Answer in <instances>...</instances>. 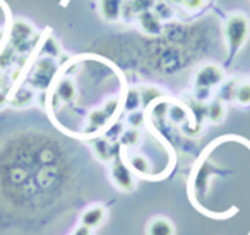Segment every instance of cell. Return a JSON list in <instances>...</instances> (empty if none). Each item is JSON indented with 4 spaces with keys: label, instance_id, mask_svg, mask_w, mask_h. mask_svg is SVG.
<instances>
[{
    "label": "cell",
    "instance_id": "cell-4",
    "mask_svg": "<svg viewBox=\"0 0 250 235\" xmlns=\"http://www.w3.org/2000/svg\"><path fill=\"white\" fill-rule=\"evenodd\" d=\"M33 35V28L24 21H16L12 24V47L19 52L28 48L29 36Z\"/></svg>",
    "mask_w": 250,
    "mask_h": 235
},
{
    "label": "cell",
    "instance_id": "cell-23",
    "mask_svg": "<svg viewBox=\"0 0 250 235\" xmlns=\"http://www.w3.org/2000/svg\"><path fill=\"white\" fill-rule=\"evenodd\" d=\"M72 235H91V228L89 227H84V225H81V227H77L76 230H74Z\"/></svg>",
    "mask_w": 250,
    "mask_h": 235
},
{
    "label": "cell",
    "instance_id": "cell-20",
    "mask_svg": "<svg viewBox=\"0 0 250 235\" xmlns=\"http://www.w3.org/2000/svg\"><path fill=\"white\" fill-rule=\"evenodd\" d=\"M12 62V50L7 48L2 55H0V67H7Z\"/></svg>",
    "mask_w": 250,
    "mask_h": 235
},
{
    "label": "cell",
    "instance_id": "cell-22",
    "mask_svg": "<svg viewBox=\"0 0 250 235\" xmlns=\"http://www.w3.org/2000/svg\"><path fill=\"white\" fill-rule=\"evenodd\" d=\"M129 120H130V124H132V127H139V125L143 124V115H141L139 112H134Z\"/></svg>",
    "mask_w": 250,
    "mask_h": 235
},
{
    "label": "cell",
    "instance_id": "cell-16",
    "mask_svg": "<svg viewBox=\"0 0 250 235\" xmlns=\"http://www.w3.org/2000/svg\"><path fill=\"white\" fill-rule=\"evenodd\" d=\"M130 165H132L134 168H136L137 172H141V173L149 172V162H147V160L144 158V156H141V155L132 156V158H130Z\"/></svg>",
    "mask_w": 250,
    "mask_h": 235
},
{
    "label": "cell",
    "instance_id": "cell-8",
    "mask_svg": "<svg viewBox=\"0 0 250 235\" xmlns=\"http://www.w3.org/2000/svg\"><path fill=\"white\" fill-rule=\"evenodd\" d=\"M147 235H175V227L168 218H154L147 223Z\"/></svg>",
    "mask_w": 250,
    "mask_h": 235
},
{
    "label": "cell",
    "instance_id": "cell-1",
    "mask_svg": "<svg viewBox=\"0 0 250 235\" xmlns=\"http://www.w3.org/2000/svg\"><path fill=\"white\" fill-rule=\"evenodd\" d=\"M250 36V19L242 12L229 14L225 21V38L228 45V53L231 59L238 50L245 45L247 38Z\"/></svg>",
    "mask_w": 250,
    "mask_h": 235
},
{
    "label": "cell",
    "instance_id": "cell-21",
    "mask_svg": "<svg viewBox=\"0 0 250 235\" xmlns=\"http://www.w3.org/2000/svg\"><path fill=\"white\" fill-rule=\"evenodd\" d=\"M209 94H211V90H208V88H195V98H197L199 101L208 100Z\"/></svg>",
    "mask_w": 250,
    "mask_h": 235
},
{
    "label": "cell",
    "instance_id": "cell-25",
    "mask_svg": "<svg viewBox=\"0 0 250 235\" xmlns=\"http://www.w3.org/2000/svg\"><path fill=\"white\" fill-rule=\"evenodd\" d=\"M170 2H175V4H182V0H170Z\"/></svg>",
    "mask_w": 250,
    "mask_h": 235
},
{
    "label": "cell",
    "instance_id": "cell-17",
    "mask_svg": "<svg viewBox=\"0 0 250 235\" xmlns=\"http://www.w3.org/2000/svg\"><path fill=\"white\" fill-rule=\"evenodd\" d=\"M31 98H33V93L29 90H21L14 98V105L16 107H26V105L31 103Z\"/></svg>",
    "mask_w": 250,
    "mask_h": 235
},
{
    "label": "cell",
    "instance_id": "cell-5",
    "mask_svg": "<svg viewBox=\"0 0 250 235\" xmlns=\"http://www.w3.org/2000/svg\"><path fill=\"white\" fill-rule=\"evenodd\" d=\"M137 23H139L141 29L147 35H160L163 29V21L154 14L153 11H146L137 14Z\"/></svg>",
    "mask_w": 250,
    "mask_h": 235
},
{
    "label": "cell",
    "instance_id": "cell-18",
    "mask_svg": "<svg viewBox=\"0 0 250 235\" xmlns=\"http://www.w3.org/2000/svg\"><path fill=\"white\" fill-rule=\"evenodd\" d=\"M206 2H208V0H182V5H184V9H187L188 12H197L204 7Z\"/></svg>",
    "mask_w": 250,
    "mask_h": 235
},
{
    "label": "cell",
    "instance_id": "cell-13",
    "mask_svg": "<svg viewBox=\"0 0 250 235\" xmlns=\"http://www.w3.org/2000/svg\"><path fill=\"white\" fill-rule=\"evenodd\" d=\"M153 7H154V0H130V9H132V12H136V14L153 11Z\"/></svg>",
    "mask_w": 250,
    "mask_h": 235
},
{
    "label": "cell",
    "instance_id": "cell-10",
    "mask_svg": "<svg viewBox=\"0 0 250 235\" xmlns=\"http://www.w3.org/2000/svg\"><path fill=\"white\" fill-rule=\"evenodd\" d=\"M93 148H94L96 156L101 162H110L111 160V148H110V144H108V141H104V139H94Z\"/></svg>",
    "mask_w": 250,
    "mask_h": 235
},
{
    "label": "cell",
    "instance_id": "cell-19",
    "mask_svg": "<svg viewBox=\"0 0 250 235\" xmlns=\"http://www.w3.org/2000/svg\"><path fill=\"white\" fill-rule=\"evenodd\" d=\"M139 101H141V94L137 91H130L129 93V101H127V108L134 110V108L139 107Z\"/></svg>",
    "mask_w": 250,
    "mask_h": 235
},
{
    "label": "cell",
    "instance_id": "cell-24",
    "mask_svg": "<svg viewBox=\"0 0 250 235\" xmlns=\"http://www.w3.org/2000/svg\"><path fill=\"white\" fill-rule=\"evenodd\" d=\"M5 103H7V96H5L4 91H0V108L4 107Z\"/></svg>",
    "mask_w": 250,
    "mask_h": 235
},
{
    "label": "cell",
    "instance_id": "cell-14",
    "mask_svg": "<svg viewBox=\"0 0 250 235\" xmlns=\"http://www.w3.org/2000/svg\"><path fill=\"white\" fill-rule=\"evenodd\" d=\"M110 115L106 114V110H96L89 115V125L91 127H101L104 122L108 120Z\"/></svg>",
    "mask_w": 250,
    "mask_h": 235
},
{
    "label": "cell",
    "instance_id": "cell-15",
    "mask_svg": "<svg viewBox=\"0 0 250 235\" xmlns=\"http://www.w3.org/2000/svg\"><path fill=\"white\" fill-rule=\"evenodd\" d=\"M139 131L137 129H129V131H125L124 134H122V144L125 146H136L137 142H139Z\"/></svg>",
    "mask_w": 250,
    "mask_h": 235
},
{
    "label": "cell",
    "instance_id": "cell-11",
    "mask_svg": "<svg viewBox=\"0 0 250 235\" xmlns=\"http://www.w3.org/2000/svg\"><path fill=\"white\" fill-rule=\"evenodd\" d=\"M225 105L221 103V101H212L211 105L208 107V112H206V115H208V118L211 122H214V124H218V122H221L223 118H225Z\"/></svg>",
    "mask_w": 250,
    "mask_h": 235
},
{
    "label": "cell",
    "instance_id": "cell-6",
    "mask_svg": "<svg viewBox=\"0 0 250 235\" xmlns=\"http://www.w3.org/2000/svg\"><path fill=\"white\" fill-rule=\"evenodd\" d=\"M124 0H100V14L106 21H117L124 12Z\"/></svg>",
    "mask_w": 250,
    "mask_h": 235
},
{
    "label": "cell",
    "instance_id": "cell-3",
    "mask_svg": "<svg viewBox=\"0 0 250 235\" xmlns=\"http://www.w3.org/2000/svg\"><path fill=\"white\" fill-rule=\"evenodd\" d=\"M111 180H113V184L118 187L120 190H124V192H129V190L134 189V177H132V172L129 170V166L125 165L124 162H122L120 156H115L113 163H111Z\"/></svg>",
    "mask_w": 250,
    "mask_h": 235
},
{
    "label": "cell",
    "instance_id": "cell-2",
    "mask_svg": "<svg viewBox=\"0 0 250 235\" xmlns=\"http://www.w3.org/2000/svg\"><path fill=\"white\" fill-rule=\"evenodd\" d=\"M223 79H225V74H223L221 67L216 66V64H206V66H202L195 72L194 84L195 88H208V90H211V88L221 84Z\"/></svg>",
    "mask_w": 250,
    "mask_h": 235
},
{
    "label": "cell",
    "instance_id": "cell-12",
    "mask_svg": "<svg viewBox=\"0 0 250 235\" xmlns=\"http://www.w3.org/2000/svg\"><path fill=\"white\" fill-rule=\"evenodd\" d=\"M236 100V103L238 105H250V83H242L238 88L235 90V96H233Z\"/></svg>",
    "mask_w": 250,
    "mask_h": 235
},
{
    "label": "cell",
    "instance_id": "cell-7",
    "mask_svg": "<svg viewBox=\"0 0 250 235\" xmlns=\"http://www.w3.org/2000/svg\"><path fill=\"white\" fill-rule=\"evenodd\" d=\"M104 216H106V211H104L103 206H93L83 213V216H81V225L89 227V228H96L104 221Z\"/></svg>",
    "mask_w": 250,
    "mask_h": 235
},
{
    "label": "cell",
    "instance_id": "cell-9",
    "mask_svg": "<svg viewBox=\"0 0 250 235\" xmlns=\"http://www.w3.org/2000/svg\"><path fill=\"white\" fill-rule=\"evenodd\" d=\"M57 96L62 101H72L76 98V86L70 79H62L57 86Z\"/></svg>",
    "mask_w": 250,
    "mask_h": 235
}]
</instances>
